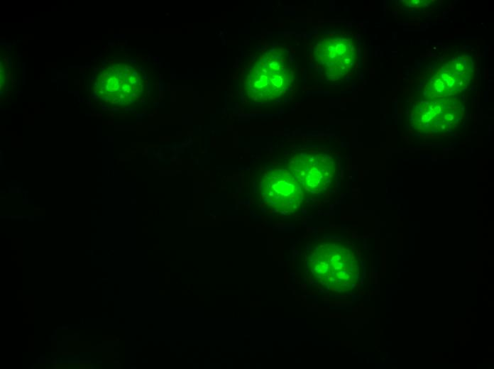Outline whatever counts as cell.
Here are the masks:
<instances>
[{
    "mask_svg": "<svg viewBox=\"0 0 494 369\" xmlns=\"http://www.w3.org/2000/svg\"><path fill=\"white\" fill-rule=\"evenodd\" d=\"M287 170L304 192L317 193L325 190L331 183L336 167L330 156L306 152L293 156L288 162Z\"/></svg>",
    "mask_w": 494,
    "mask_h": 369,
    "instance_id": "cell-1",
    "label": "cell"
},
{
    "mask_svg": "<svg viewBox=\"0 0 494 369\" xmlns=\"http://www.w3.org/2000/svg\"><path fill=\"white\" fill-rule=\"evenodd\" d=\"M314 54L319 65L330 76L345 73L353 62V48L344 39L333 38L319 41Z\"/></svg>",
    "mask_w": 494,
    "mask_h": 369,
    "instance_id": "cell-2",
    "label": "cell"
},
{
    "mask_svg": "<svg viewBox=\"0 0 494 369\" xmlns=\"http://www.w3.org/2000/svg\"><path fill=\"white\" fill-rule=\"evenodd\" d=\"M265 184L268 197L278 208L296 209L302 202L304 191L287 170L272 173Z\"/></svg>",
    "mask_w": 494,
    "mask_h": 369,
    "instance_id": "cell-3",
    "label": "cell"
}]
</instances>
